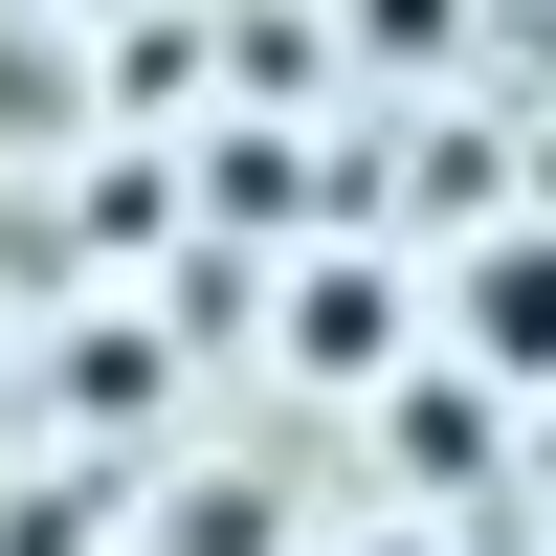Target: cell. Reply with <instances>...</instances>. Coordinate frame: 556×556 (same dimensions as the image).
Returning a JSON list of instances; mask_svg holds the SVG:
<instances>
[{"label":"cell","instance_id":"6da1fadb","mask_svg":"<svg viewBox=\"0 0 556 556\" xmlns=\"http://www.w3.org/2000/svg\"><path fill=\"white\" fill-rule=\"evenodd\" d=\"M445 379H468V401H556V223H490V245H468Z\"/></svg>","mask_w":556,"mask_h":556},{"label":"cell","instance_id":"7a4b0ae2","mask_svg":"<svg viewBox=\"0 0 556 556\" xmlns=\"http://www.w3.org/2000/svg\"><path fill=\"white\" fill-rule=\"evenodd\" d=\"M245 312L312 356V379H401V290L379 267H290V290H245Z\"/></svg>","mask_w":556,"mask_h":556},{"label":"cell","instance_id":"3957f363","mask_svg":"<svg viewBox=\"0 0 556 556\" xmlns=\"http://www.w3.org/2000/svg\"><path fill=\"white\" fill-rule=\"evenodd\" d=\"M379 445H401V468H424V490H468L490 445H513V401H468V379H445V356H401V379H379Z\"/></svg>","mask_w":556,"mask_h":556},{"label":"cell","instance_id":"277c9868","mask_svg":"<svg viewBox=\"0 0 556 556\" xmlns=\"http://www.w3.org/2000/svg\"><path fill=\"white\" fill-rule=\"evenodd\" d=\"M201 201H223V223H290V201H312V156H290V134H223V156H201Z\"/></svg>","mask_w":556,"mask_h":556},{"label":"cell","instance_id":"5b68a950","mask_svg":"<svg viewBox=\"0 0 556 556\" xmlns=\"http://www.w3.org/2000/svg\"><path fill=\"white\" fill-rule=\"evenodd\" d=\"M178 556H267V490H201V513H178Z\"/></svg>","mask_w":556,"mask_h":556},{"label":"cell","instance_id":"8992f818","mask_svg":"<svg viewBox=\"0 0 556 556\" xmlns=\"http://www.w3.org/2000/svg\"><path fill=\"white\" fill-rule=\"evenodd\" d=\"M356 556H445V534H356Z\"/></svg>","mask_w":556,"mask_h":556}]
</instances>
